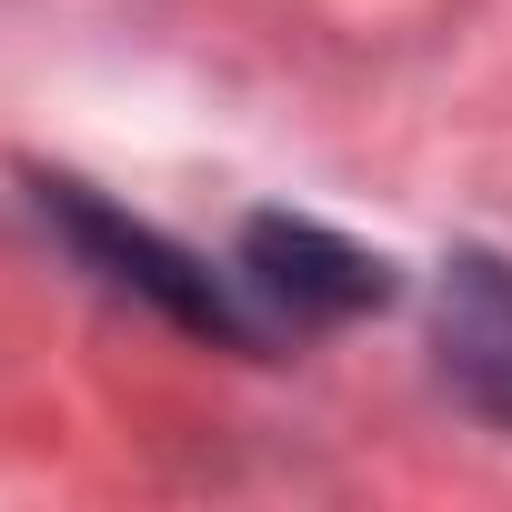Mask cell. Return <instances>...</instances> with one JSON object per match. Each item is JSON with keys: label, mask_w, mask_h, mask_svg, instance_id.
Wrapping results in <instances>:
<instances>
[{"label": "cell", "mask_w": 512, "mask_h": 512, "mask_svg": "<svg viewBox=\"0 0 512 512\" xmlns=\"http://www.w3.org/2000/svg\"><path fill=\"white\" fill-rule=\"evenodd\" d=\"M41 211H51V221H61V231L91 251V262H101L121 292H141V302H151V312H171L181 332H211V342H251L241 302H231V292H221V282L191 262V251H171L151 221H121V211H111V201H91L81 181H41Z\"/></svg>", "instance_id": "cell-1"}, {"label": "cell", "mask_w": 512, "mask_h": 512, "mask_svg": "<svg viewBox=\"0 0 512 512\" xmlns=\"http://www.w3.org/2000/svg\"><path fill=\"white\" fill-rule=\"evenodd\" d=\"M241 272L262 282L292 322H342V312H382L392 302V272L372 262V251H352L342 231L292 221V211H262L241 231Z\"/></svg>", "instance_id": "cell-2"}, {"label": "cell", "mask_w": 512, "mask_h": 512, "mask_svg": "<svg viewBox=\"0 0 512 512\" xmlns=\"http://www.w3.org/2000/svg\"><path fill=\"white\" fill-rule=\"evenodd\" d=\"M442 372L472 412L512 432V262L502 251H452L442 262Z\"/></svg>", "instance_id": "cell-3"}]
</instances>
